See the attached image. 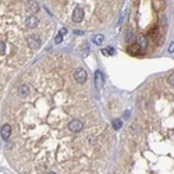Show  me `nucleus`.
<instances>
[{
    "label": "nucleus",
    "instance_id": "obj_19",
    "mask_svg": "<svg viewBox=\"0 0 174 174\" xmlns=\"http://www.w3.org/2000/svg\"><path fill=\"white\" fill-rule=\"evenodd\" d=\"M66 32H67V31H66V30H64V28H63V30H61V31H60V33H61V35H64V33H66Z\"/></svg>",
    "mask_w": 174,
    "mask_h": 174
},
{
    "label": "nucleus",
    "instance_id": "obj_2",
    "mask_svg": "<svg viewBox=\"0 0 174 174\" xmlns=\"http://www.w3.org/2000/svg\"><path fill=\"white\" fill-rule=\"evenodd\" d=\"M74 78H75L78 82H85L86 81V71L82 68V67L77 68L75 71H74Z\"/></svg>",
    "mask_w": 174,
    "mask_h": 174
},
{
    "label": "nucleus",
    "instance_id": "obj_5",
    "mask_svg": "<svg viewBox=\"0 0 174 174\" xmlns=\"http://www.w3.org/2000/svg\"><path fill=\"white\" fill-rule=\"evenodd\" d=\"M10 135H11V125L4 124L3 127H2V138L7 141V139L10 138Z\"/></svg>",
    "mask_w": 174,
    "mask_h": 174
},
{
    "label": "nucleus",
    "instance_id": "obj_12",
    "mask_svg": "<svg viewBox=\"0 0 174 174\" xmlns=\"http://www.w3.org/2000/svg\"><path fill=\"white\" fill-rule=\"evenodd\" d=\"M121 125H123L121 120H118V118H116V120H113V127H114L116 130H120V128H121Z\"/></svg>",
    "mask_w": 174,
    "mask_h": 174
},
{
    "label": "nucleus",
    "instance_id": "obj_4",
    "mask_svg": "<svg viewBox=\"0 0 174 174\" xmlns=\"http://www.w3.org/2000/svg\"><path fill=\"white\" fill-rule=\"evenodd\" d=\"M84 18V11H82L81 7H77L75 10L72 11V21H75V23H79V21Z\"/></svg>",
    "mask_w": 174,
    "mask_h": 174
},
{
    "label": "nucleus",
    "instance_id": "obj_15",
    "mask_svg": "<svg viewBox=\"0 0 174 174\" xmlns=\"http://www.w3.org/2000/svg\"><path fill=\"white\" fill-rule=\"evenodd\" d=\"M169 82H170L171 85H174V72H171L170 75H169Z\"/></svg>",
    "mask_w": 174,
    "mask_h": 174
},
{
    "label": "nucleus",
    "instance_id": "obj_17",
    "mask_svg": "<svg viewBox=\"0 0 174 174\" xmlns=\"http://www.w3.org/2000/svg\"><path fill=\"white\" fill-rule=\"evenodd\" d=\"M169 52H170V53H173V52H174V42H171V43H170V46H169Z\"/></svg>",
    "mask_w": 174,
    "mask_h": 174
},
{
    "label": "nucleus",
    "instance_id": "obj_8",
    "mask_svg": "<svg viewBox=\"0 0 174 174\" xmlns=\"http://www.w3.org/2000/svg\"><path fill=\"white\" fill-rule=\"evenodd\" d=\"M95 84H96V88L98 89H102L103 86V75L100 71H96L95 72Z\"/></svg>",
    "mask_w": 174,
    "mask_h": 174
},
{
    "label": "nucleus",
    "instance_id": "obj_9",
    "mask_svg": "<svg viewBox=\"0 0 174 174\" xmlns=\"http://www.w3.org/2000/svg\"><path fill=\"white\" fill-rule=\"evenodd\" d=\"M28 9H30L32 13H36V11H38V3H35V2H30V3H28Z\"/></svg>",
    "mask_w": 174,
    "mask_h": 174
},
{
    "label": "nucleus",
    "instance_id": "obj_6",
    "mask_svg": "<svg viewBox=\"0 0 174 174\" xmlns=\"http://www.w3.org/2000/svg\"><path fill=\"white\" fill-rule=\"evenodd\" d=\"M25 25L28 26V28H35V26L38 25V18H36L35 16H30V17H26V20H25Z\"/></svg>",
    "mask_w": 174,
    "mask_h": 174
},
{
    "label": "nucleus",
    "instance_id": "obj_7",
    "mask_svg": "<svg viewBox=\"0 0 174 174\" xmlns=\"http://www.w3.org/2000/svg\"><path fill=\"white\" fill-rule=\"evenodd\" d=\"M137 45H138L139 47H142V49H145V47L148 46V39H146V36L142 35V33L137 36Z\"/></svg>",
    "mask_w": 174,
    "mask_h": 174
},
{
    "label": "nucleus",
    "instance_id": "obj_11",
    "mask_svg": "<svg viewBox=\"0 0 174 174\" xmlns=\"http://www.w3.org/2000/svg\"><path fill=\"white\" fill-rule=\"evenodd\" d=\"M93 43H96V45H102L103 43V35H96L95 38H93Z\"/></svg>",
    "mask_w": 174,
    "mask_h": 174
},
{
    "label": "nucleus",
    "instance_id": "obj_20",
    "mask_svg": "<svg viewBox=\"0 0 174 174\" xmlns=\"http://www.w3.org/2000/svg\"><path fill=\"white\" fill-rule=\"evenodd\" d=\"M47 174H56V173H53V171H50V173H47Z\"/></svg>",
    "mask_w": 174,
    "mask_h": 174
},
{
    "label": "nucleus",
    "instance_id": "obj_16",
    "mask_svg": "<svg viewBox=\"0 0 174 174\" xmlns=\"http://www.w3.org/2000/svg\"><path fill=\"white\" fill-rule=\"evenodd\" d=\"M54 40H56V43H61V40H63V35H61V33H59Z\"/></svg>",
    "mask_w": 174,
    "mask_h": 174
},
{
    "label": "nucleus",
    "instance_id": "obj_10",
    "mask_svg": "<svg viewBox=\"0 0 174 174\" xmlns=\"http://www.w3.org/2000/svg\"><path fill=\"white\" fill-rule=\"evenodd\" d=\"M28 91H30V88H28V86L26 85H23V86H20V91H18V92H20V96H25L26 93H28Z\"/></svg>",
    "mask_w": 174,
    "mask_h": 174
},
{
    "label": "nucleus",
    "instance_id": "obj_3",
    "mask_svg": "<svg viewBox=\"0 0 174 174\" xmlns=\"http://www.w3.org/2000/svg\"><path fill=\"white\" fill-rule=\"evenodd\" d=\"M68 130L71 132H79L82 130V121L81 120H72V121H70Z\"/></svg>",
    "mask_w": 174,
    "mask_h": 174
},
{
    "label": "nucleus",
    "instance_id": "obj_13",
    "mask_svg": "<svg viewBox=\"0 0 174 174\" xmlns=\"http://www.w3.org/2000/svg\"><path fill=\"white\" fill-rule=\"evenodd\" d=\"M4 53H6V43H4L3 40H2V43H0V54L3 56Z\"/></svg>",
    "mask_w": 174,
    "mask_h": 174
},
{
    "label": "nucleus",
    "instance_id": "obj_18",
    "mask_svg": "<svg viewBox=\"0 0 174 174\" xmlns=\"http://www.w3.org/2000/svg\"><path fill=\"white\" fill-rule=\"evenodd\" d=\"M128 116H130V112H125V113H124V117L128 118Z\"/></svg>",
    "mask_w": 174,
    "mask_h": 174
},
{
    "label": "nucleus",
    "instance_id": "obj_14",
    "mask_svg": "<svg viewBox=\"0 0 174 174\" xmlns=\"http://www.w3.org/2000/svg\"><path fill=\"white\" fill-rule=\"evenodd\" d=\"M103 54H114V50H113V47H109L107 50H102Z\"/></svg>",
    "mask_w": 174,
    "mask_h": 174
},
{
    "label": "nucleus",
    "instance_id": "obj_1",
    "mask_svg": "<svg viewBox=\"0 0 174 174\" xmlns=\"http://www.w3.org/2000/svg\"><path fill=\"white\" fill-rule=\"evenodd\" d=\"M26 43H28V46L32 47V49H38V47L40 46V39L36 35H30L26 38Z\"/></svg>",
    "mask_w": 174,
    "mask_h": 174
}]
</instances>
